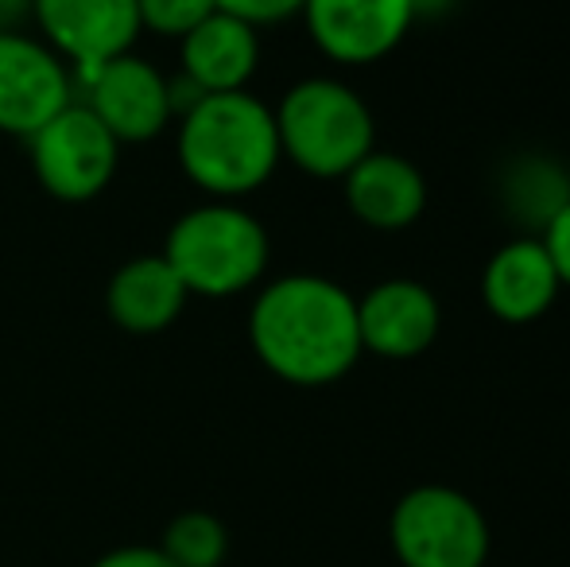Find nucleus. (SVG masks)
I'll return each mask as SVG.
<instances>
[{"label": "nucleus", "instance_id": "f257e3e1", "mask_svg": "<svg viewBox=\"0 0 570 567\" xmlns=\"http://www.w3.org/2000/svg\"><path fill=\"white\" fill-rule=\"evenodd\" d=\"M248 342L287 385H334L357 365V300L331 276L292 273L261 287L248 311Z\"/></svg>", "mask_w": 570, "mask_h": 567}, {"label": "nucleus", "instance_id": "f03ea898", "mask_svg": "<svg viewBox=\"0 0 570 567\" xmlns=\"http://www.w3.org/2000/svg\"><path fill=\"white\" fill-rule=\"evenodd\" d=\"M175 148L187 179L218 203L261 190L284 159L276 114L248 90L198 98L179 117Z\"/></svg>", "mask_w": 570, "mask_h": 567}, {"label": "nucleus", "instance_id": "7ed1b4c3", "mask_svg": "<svg viewBox=\"0 0 570 567\" xmlns=\"http://www.w3.org/2000/svg\"><path fill=\"white\" fill-rule=\"evenodd\" d=\"M272 114L284 159L315 179H342L376 148L373 114L338 78H303Z\"/></svg>", "mask_w": 570, "mask_h": 567}, {"label": "nucleus", "instance_id": "20e7f679", "mask_svg": "<svg viewBox=\"0 0 570 567\" xmlns=\"http://www.w3.org/2000/svg\"><path fill=\"white\" fill-rule=\"evenodd\" d=\"M164 261L190 295H237L261 284L268 268V234L237 203H206L171 226Z\"/></svg>", "mask_w": 570, "mask_h": 567}, {"label": "nucleus", "instance_id": "39448f33", "mask_svg": "<svg viewBox=\"0 0 570 567\" xmlns=\"http://www.w3.org/2000/svg\"><path fill=\"white\" fill-rule=\"evenodd\" d=\"M392 553L404 567H485L489 521L478 501L454 486H415L389 521Z\"/></svg>", "mask_w": 570, "mask_h": 567}, {"label": "nucleus", "instance_id": "423d86ee", "mask_svg": "<svg viewBox=\"0 0 570 567\" xmlns=\"http://www.w3.org/2000/svg\"><path fill=\"white\" fill-rule=\"evenodd\" d=\"M120 140L86 101H70L31 137V167L47 195L62 203H90L117 175Z\"/></svg>", "mask_w": 570, "mask_h": 567}, {"label": "nucleus", "instance_id": "0eeeda50", "mask_svg": "<svg viewBox=\"0 0 570 567\" xmlns=\"http://www.w3.org/2000/svg\"><path fill=\"white\" fill-rule=\"evenodd\" d=\"M75 101L67 62L23 31H0V133L31 140Z\"/></svg>", "mask_w": 570, "mask_h": 567}, {"label": "nucleus", "instance_id": "6e6552de", "mask_svg": "<svg viewBox=\"0 0 570 567\" xmlns=\"http://www.w3.org/2000/svg\"><path fill=\"white\" fill-rule=\"evenodd\" d=\"M303 20L326 59L342 67L381 62L404 43L415 20L412 0H303Z\"/></svg>", "mask_w": 570, "mask_h": 567}, {"label": "nucleus", "instance_id": "1a4fd4ad", "mask_svg": "<svg viewBox=\"0 0 570 567\" xmlns=\"http://www.w3.org/2000/svg\"><path fill=\"white\" fill-rule=\"evenodd\" d=\"M86 75V106L98 114V121L120 144H144L167 129L175 117L171 82L151 67L148 59H136L132 51L101 62Z\"/></svg>", "mask_w": 570, "mask_h": 567}, {"label": "nucleus", "instance_id": "9d476101", "mask_svg": "<svg viewBox=\"0 0 570 567\" xmlns=\"http://www.w3.org/2000/svg\"><path fill=\"white\" fill-rule=\"evenodd\" d=\"M43 43L78 70L128 55L140 36L136 0H31Z\"/></svg>", "mask_w": 570, "mask_h": 567}, {"label": "nucleus", "instance_id": "9b49d317", "mask_svg": "<svg viewBox=\"0 0 570 567\" xmlns=\"http://www.w3.org/2000/svg\"><path fill=\"white\" fill-rule=\"evenodd\" d=\"M439 326H443V311L435 292L407 276L373 284L357 300L361 350L376 358H392V362L420 358L423 350L435 346Z\"/></svg>", "mask_w": 570, "mask_h": 567}, {"label": "nucleus", "instance_id": "f8f14e48", "mask_svg": "<svg viewBox=\"0 0 570 567\" xmlns=\"http://www.w3.org/2000/svg\"><path fill=\"white\" fill-rule=\"evenodd\" d=\"M559 292H563V284H559V273L540 237L504 242L485 261V273H481V300H485L489 315L512 326L543 319L556 307Z\"/></svg>", "mask_w": 570, "mask_h": 567}, {"label": "nucleus", "instance_id": "ddd939ff", "mask_svg": "<svg viewBox=\"0 0 570 567\" xmlns=\"http://www.w3.org/2000/svg\"><path fill=\"white\" fill-rule=\"evenodd\" d=\"M342 187L350 214L373 229H407L428 206V179L412 159L396 151L373 148L342 175Z\"/></svg>", "mask_w": 570, "mask_h": 567}, {"label": "nucleus", "instance_id": "4468645a", "mask_svg": "<svg viewBox=\"0 0 570 567\" xmlns=\"http://www.w3.org/2000/svg\"><path fill=\"white\" fill-rule=\"evenodd\" d=\"M183 78L203 94H237L261 62L256 28L229 12H210L195 31L179 39Z\"/></svg>", "mask_w": 570, "mask_h": 567}, {"label": "nucleus", "instance_id": "2eb2a0df", "mask_svg": "<svg viewBox=\"0 0 570 567\" xmlns=\"http://www.w3.org/2000/svg\"><path fill=\"white\" fill-rule=\"evenodd\" d=\"M187 287L175 276V268L159 257H136L120 265L109 281V315L117 326L132 334H156L167 331L187 307Z\"/></svg>", "mask_w": 570, "mask_h": 567}, {"label": "nucleus", "instance_id": "dca6fc26", "mask_svg": "<svg viewBox=\"0 0 570 567\" xmlns=\"http://www.w3.org/2000/svg\"><path fill=\"white\" fill-rule=\"evenodd\" d=\"M226 525L210 514H183L171 521L164 537V548L159 553L167 556L175 567H218L226 560Z\"/></svg>", "mask_w": 570, "mask_h": 567}, {"label": "nucleus", "instance_id": "f3484780", "mask_svg": "<svg viewBox=\"0 0 570 567\" xmlns=\"http://www.w3.org/2000/svg\"><path fill=\"white\" fill-rule=\"evenodd\" d=\"M210 12H218L214 0H136L140 31H156V36L167 39H183Z\"/></svg>", "mask_w": 570, "mask_h": 567}, {"label": "nucleus", "instance_id": "a211bd4d", "mask_svg": "<svg viewBox=\"0 0 570 567\" xmlns=\"http://www.w3.org/2000/svg\"><path fill=\"white\" fill-rule=\"evenodd\" d=\"M214 8L253 23V28H268V23H284L299 16L303 0H214Z\"/></svg>", "mask_w": 570, "mask_h": 567}, {"label": "nucleus", "instance_id": "6ab92c4d", "mask_svg": "<svg viewBox=\"0 0 570 567\" xmlns=\"http://www.w3.org/2000/svg\"><path fill=\"white\" fill-rule=\"evenodd\" d=\"M540 242H543V250H548L551 265H556L559 284L570 287V198H563V203L548 214Z\"/></svg>", "mask_w": 570, "mask_h": 567}, {"label": "nucleus", "instance_id": "aec40b11", "mask_svg": "<svg viewBox=\"0 0 570 567\" xmlns=\"http://www.w3.org/2000/svg\"><path fill=\"white\" fill-rule=\"evenodd\" d=\"M94 567H175L159 548H120V553H109L106 560H98Z\"/></svg>", "mask_w": 570, "mask_h": 567}, {"label": "nucleus", "instance_id": "412c9836", "mask_svg": "<svg viewBox=\"0 0 570 567\" xmlns=\"http://www.w3.org/2000/svg\"><path fill=\"white\" fill-rule=\"evenodd\" d=\"M31 20V0H0V31H20Z\"/></svg>", "mask_w": 570, "mask_h": 567}, {"label": "nucleus", "instance_id": "4be33fe9", "mask_svg": "<svg viewBox=\"0 0 570 567\" xmlns=\"http://www.w3.org/2000/svg\"><path fill=\"white\" fill-rule=\"evenodd\" d=\"M415 4V16H431V12H443L451 0H412Z\"/></svg>", "mask_w": 570, "mask_h": 567}]
</instances>
